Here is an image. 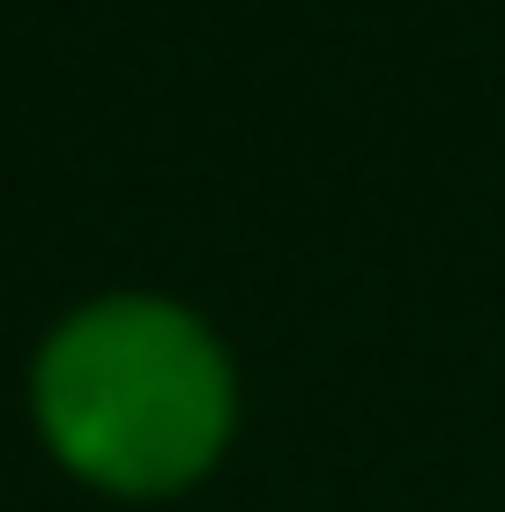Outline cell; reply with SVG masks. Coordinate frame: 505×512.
<instances>
[{"label":"cell","instance_id":"1","mask_svg":"<svg viewBox=\"0 0 505 512\" xmlns=\"http://www.w3.org/2000/svg\"><path fill=\"white\" fill-rule=\"evenodd\" d=\"M38 423L75 475L127 498L179 490L231 431V364L201 320L156 297H112L52 334Z\"/></svg>","mask_w":505,"mask_h":512}]
</instances>
